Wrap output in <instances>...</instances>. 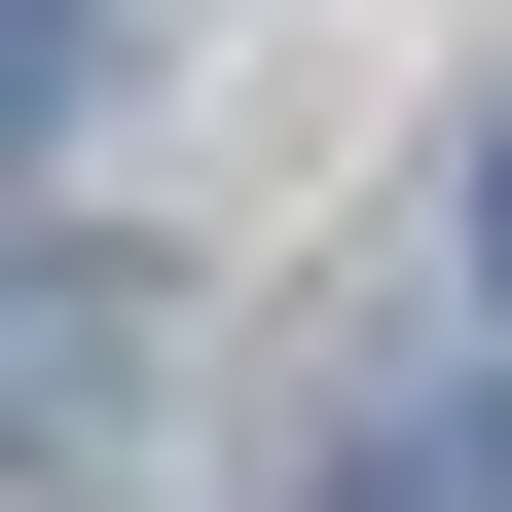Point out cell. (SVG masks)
Returning <instances> with one entry per match:
<instances>
[{
    "label": "cell",
    "mask_w": 512,
    "mask_h": 512,
    "mask_svg": "<svg viewBox=\"0 0 512 512\" xmlns=\"http://www.w3.org/2000/svg\"><path fill=\"white\" fill-rule=\"evenodd\" d=\"M110 403H147V293L110 256H0V476H74Z\"/></svg>",
    "instance_id": "6da1fadb"
},
{
    "label": "cell",
    "mask_w": 512,
    "mask_h": 512,
    "mask_svg": "<svg viewBox=\"0 0 512 512\" xmlns=\"http://www.w3.org/2000/svg\"><path fill=\"white\" fill-rule=\"evenodd\" d=\"M293 512H512V403H476V366H403V403H330V476H293Z\"/></svg>",
    "instance_id": "7a4b0ae2"
},
{
    "label": "cell",
    "mask_w": 512,
    "mask_h": 512,
    "mask_svg": "<svg viewBox=\"0 0 512 512\" xmlns=\"http://www.w3.org/2000/svg\"><path fill=\"white\" fill-rule=\"evenodd\" d=\"M110 74V0H0V147H37V110H74Z\"/></svg>",
    "instance_id": "3957f363"
},
{
    "label": "cell",
    "mask_w": 512,
    "mask_h": 512,
    "mask_svg": "<svg viewBox=\"0 0 512 512\" xmlns=\"http://www.w3.org/2000/svg\"><path fill=\"white\" fill-rule=\"evenodd\" d=\"M476 293H512V110H476Z\"/></svg>",
    "instance_id": "277c9868"
}]
</instances>
